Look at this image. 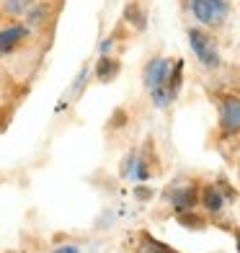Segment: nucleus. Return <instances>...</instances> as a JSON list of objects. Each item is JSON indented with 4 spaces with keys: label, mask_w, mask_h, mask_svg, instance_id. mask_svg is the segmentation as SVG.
Listing matches in <instances>:
<instances>
[{
    "label": "nucleus",
    "mask_w": 240,
    "mask_h": 253,
    "mask_svg": "<svg viewBox=\"0 0 240 253\" xmlns=\"http://www.w3.org/2000/svg\"><path fill=\"white\" fill-rule=\"evenodd\" d=\"M168 75H170V62H165V60H153L145 70V83H147V88H150V93H153L158 106H165V103L170 101Z\"/></svg>",
    "instance_id": "1"
},
{
    "label": "nucleus",
    "mask_w": 240,
    "mask_h": 253,
    "mask_svg": "<svg viewBox=\"0 0 240 253\" xmlns=\"http://www.w3.org/2000/svg\"><path fill=\"white\" fill-rule=\"evenodd\" d=\"M189 42H191L194 52H197V57L207 67H217V65H220V52H217V44H214V39L209 37V34H204L199 29H191L189 31Z\"/></svg>",
    "instance_id": "2"
},
{
    "label": "nucleus",
    "mask_w": 240,
    "mask_h": 253,
    "mask_svg": "<svg viewBox=\"0 0 240 253\" xmlns=\"http://www.w3.org/2000/svg\"><path fill=\"white\" fill-rule=\"evenodd\" d=\"M191 3V10L201 24H209V26H217L222 24L225 16H227V3L225 0H189Z\"/></svg>",
    "instance_id": "3"
},
{
    "label": "nucleus",
    "mask_w": 240,
    "mask_h": 253,
    "mask_svg": "<svg viewBox=\"0 0 240 253\" xmlns=\"http://www.w3.org/2000/svg\"><path fill=\"white\" fill-rule=\"evenodd\" d=\"M220 126L225 134L240 132V101L238 98H222L220 103Z\"/></svg>",
    "instance_id": "4"
},
{
    "label": "nucleus",
    "mask_w": 240,
    "mask_h": 253,
    "mask_svg": "<svg viewBox=\"0 0 240 253\" xmlns=\"http://www.w3.org/2000/svg\"><path fill=\"white\" fill-rule=\"evenodd\" d=\"M24 37H26V29H24V26L3 29V31H0V52H10Z\"/></svg>",
    "instance_id": "5"
},
{
    "label": "nucleus",
    "mask_w": 240,
    "mask_h": 253,
    "mask_svg": "<svg viewBox=\"0 0 240 253\" xmlns=\"http://www.w3.org/2000/svg\"><path fill=\"white\" fill-rule=\"evenodd\" d=\"M197 204V186H184L173 194V207L178 212H189Z\"/></svg>",
    "instance_id": "6"
},
{
    "label": "nucleus",
    "mask_w": 240,
    "mask_h": 253,
    "mask_svg": "<svg viewBox=\"0 0 240 253\" xmlns=\"http://www.w3.org/2000/svg\"><path fill=\"white\" fill-rule=\"evenodd\" d=\"M201 202H204V207H207L209 212H220L222 204H225V197H222V191L217 186H207V189H204Z\"/></svg>",
    "instance_id": "7"
},
{
    "label": "nucleus",
    "mask_w": 240,
    "mask_h": 253,
    "mask_svg": "<svg viewBox=\"0 0 240 253\" xmlns=\"http://www.w3.org/2000/svg\"><path fill=\"white\" fill-rule=\"evenodd\" d=\"M96 73H98V78L104 80V83H109V80L117 78V73H119V62H117V60H111V57H101V60H98V67H96Z\"/></svg>",
    "instance_id": "8"
},
{
    "label": "nucleus",
    "mask_w": 240,
    "mask_h": 253,
    "mask_svg": "<svg viewBox=\"0 0 240 253\" xmlns=\"http://www.w3.org/2000/svg\"><path fill=\"white\" fill-rule=\"evenodd\" d=\"M142 253H176V251L168 248V246H163V243H158V240H153V238H145Z\"/></svg>",
    "instance_id": "9"
},
{
    "label": "nucleus",
    "mask_w": 240,
    "mask_h": 253,
    "mask_svg": "<svg viewBox=\"0 0 240 253\" xmlns=\"http://www.w3.org/2000/svg\"><path fill=\"white\" fill-rule=\"evenodd\" d=\"M31 5V0H8V13H24V10Z\"/></svg>",
    "instance_id": "10"
},
{
    "label": "nucleus",
    "mask_w": 240,
    "mask_h": 253,
    "mask_svg": "<svg viewBox=\"0 0 240 253\" xmlns=\"http://www.w3.org/2000/svg\"><path fill=\"white\" fill-rule=\"evenodd\" d=\"M54 253H78V248H73V246H67V248H60V251H54Z\"/></svg>",
    "instance_id": "11"
}]
</instances>
